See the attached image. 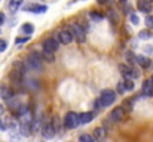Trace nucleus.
Returning <instances> with one entry per match:
<instances>
[{"mask_svg":"<svg viewBox=\"0 0 153 142\" xmlns=\"http://www.w3.org/2000/svg\"><path fill=\"white\" fill-rule=\"evenodd\" d=\"M70 33L79 43H83L86 40V33H85V30L82 28L80 24H76V22L70 24Z\"/></svg>","mask_w":153,"mask_h":142,"instance_id":"f257e3e1","label":"nucleus"},{"mask_svg":"<svg viewBox=\"0 0 153 142\" xmlns=\"http://www.w3.org/2000/svg\"><path fill=\"white\" fill-rule=\"evenodd\" d=\"M114 99H116V93H114V90H110V89H105V90H102L101 92V96H100V104H101V107H108V105H111L113 102H114Z\"/></svg>","mask_w":153,"mask_h":142,"instance_id":"f03ea898","label":"nucleus"},{"mask_svg":"<svg viewBox=\"0 0 153 142\" xmlns=\"http://www.w3.org/2000/svg\"><path fill=\"white\" fill-rule=\"evenodd\" d=\"M27 65H28V68H31V70L40 71V70H42V56H40L37 52H33V53L28 56V59H27Z\"/></svg>","mask_w":153,"mask_h":142,"instance_id":"7ed1b4c3","label":"nucleus"},{"mask_svg":"<svg viewBox=\"0 0 153 142\" xmlns=\"http://www.w3.org/2000/svg\"><path fill=\"white\" fill-rule=\"evenodd\" d=\"M119 70H120V73L123 74L125 79H137V77L140 76V73H138L135 68H132V67H129V65H125V64H120V65H119Z\"/></svg>","mask_w":153,"mask_h":142,"instance_id":"20e7f679","label":"nucleus"},{"mask_svg":"<svg viewBox=\"0 0 153 142\" xmlns=\"http://www.w3.org/2000/svg\"><path fill=\"white\" fill-rule=\"evenodd\" d=\"M77 124H79L77 114L76 113H67L65 117H64V126L67 129H74V127H77Z\"/></svg>","mask_w":153,"mask_h":142,"instance_id":"39448f33","label":"nucleus"},{"mask_svg":"<svg viewBox=\"0 0 153 142\" xmlns=\"http://www.w3.org/2000/svg\"><path fill=\"white\" fill-rule=\"evenodd\" d=\"M58 46H59V43H58V40H55V39H46V40L43 42V50H45V52L55 53V52L58 50Z\"/></svg>","mask_w":153,"mask_h":142,"instance_id":"423d86ee","label":"nucleus"},{"mask_svg":"<svg viewBox=\"0 0 153 142\" xmlns=\"http://www.w3.org/2000/svg\"><path fill=\"white\" fill-rule=\"evenodd\" d=\"M71 40H73V36H71L70 30H62V31H59V34H58V42H59V43L68 45V43H71Z\"/></svg>","mask_w":153,"mask_h":142,"instance_id":"0eeeda50","label":"nucleus"},{"mask_svg":"<svg viewBox=\"0 0 153 142\" xmlns=\"http://www.w3.org/2000/svg\"><path fill=\"white\" fill-rule=\"evenodd\" d=\"M110 118H111V121H122V120L125 118V111H123V108H122V107L114 108V110L110 113Z\"/></svg>","mask_w":153,"mask_h":142,"instance_id":"6e6552de","label":"nucleus"},{"mask_svg":"<svg viewBox=\"0 0 153 142\" xmlns=\"http://www.w3.org/2000/svg\"><path fill=\"white\" fill-rule=\"evenodd\" d=\"M42 135H43V138H46V139H51L55 136V129L52 127V124H45V126H42Z\"/></svg>","mask_w":153,"mask_h":142,"instance_id":"1a4fd4ad","label":"nucleus"},{"mask_svg":"<svg viewBox=\"0 0 153 142\" xmlns=\"http://www.w3.org/2000/svg\"><path fill=\"white\" fill-rule=\"evenodd\" d=\"M77 118H79V124H86L94 120V114L92 113H80L77 116Z\"/></svg>","mask_w":153,"mask_h":142,"instance_id":"9d476101","label":"nucleus"},{"mask_svg":"<svg viewBox=\"0 0 153 142\" xmlns=\"http://www.w3.org/2000/svg\"><path fill=\"white\" fill-rule=\"evenodd\" d=\"M27 10H30L33 13H45L48 10V6H45V4H30L27 7Z\"/></svg>","mask_w":153,"mask_h":142,"instance_id":"9b49d317","label":"nucleus"},{"mask_svg":"<svg viewBox=\"0 0 153 142\" xmlns=\"http://www.w3.org/2000/svg\"><path fill=\"white\" fill-rule=\"evenodd\" d=\"M135 64H138L141 68H147V67H150V59H147L143 55H138V56H135Z\"/></svg>","mask_w":153,"mask_h":142,"instance_id":"f8f14e48","label":"nucleus"},{"mask_svg":"<svg viewBox=\"0 0 153 142\" xmlns=\"http://www.w3.org/2000/svg\"><path fill=\"white\" fill-rule=\"evenodd\" d=\"M143 93L146 96H153V82L152 80H146L143 83Z\"/></svg>","mask_w":153,"mask_h":142,"instance_id":"ddd939ff","label":"nucleus"},{"mask_svg":"<svg viewBox=\"0 0 153 142\" xmlns=\"http://www.w3.org/2000/svg\"><path fill=\"white\" fill-rule=\"evenodd\" d=\"M13 96V93H12V90L7 88V86H0V98H3V99H10Z\"/></svg>","mask_w":153,"mask_h":142,"instance_id":"4468645a","label":"nucleus"},{"mask_svg":"<svg viewBox=\"0 0 153 142\" xmlns=\"http://www.w3.org/2000/svg\"><path fill=\"white\" fill-rule=\"evenodd\" d=\"M137 6H138V9H140L141 12H144V13L150 12V1H147V0H138Z\"/></svg>","mask_w":153,"mask_h":142,"instance_id":"2eb2a0df","label":"nucleus"},{"mask_svg":"<svg viewBox=\"0 0 153 142\" xmlns=\"http://www.w3.org/2000/svg\"><path fill=\"white\" fill-rule=\"evenodd\" d=\"M21 4H22V0H10L9 1V10L10 12H16Z\"/></svg>","mask_w":153,"mask_h":142,"instance_id":"dca6fc26","label":"nucleus"},{"mask_svg":"<svg viewBox=\"0 0 153 142\" xmlns=\"http://www.w3.org/2000/svg\"><path fill=\"white\" fill-rule=\"evenodd\" d=\"M104 136H105V130H104L102 127H97V129L94 130V138H95V139L101 141V139H104Z\"/></svg>","mask_w":153,"mask_h":142,"instance_id":"f3484780","label":"nucleus"},{"mask_svg":"<svg viewBox=\"0 0 153 142\" xmlns=\"http://www.w3.org/2000/svg\"><path fill=\"white\" fill-rule=\"evenodd\" d=\"M122 85H123V89H125V90H132V89H134L132 79H125V82H123Z\"/></svg>","mask_w":153,"mask_h":142,"instance_id":"a211bd4d","label":"nucleus"},{"mask_svg":"<svg viewBox=\"0 0 153 142\" xmlns=\"http://www.w3.org/2000/svg\"><path fill=\"white\" fill-rule=\"evenodd\" d=\"M22 31H24L25 34H30V36H31V34L34 33V27H33L31 24H24V25H22Z\"/></svg>","mask_w":153,"mask_h":142,"instance_id":"6ab92c4d","label":"nucleus"},{"mask_svg":"<svg viewBox=\"0 0 153 142\" xmlns=\"http://www.w3.org/2000/svg\"><path fill=\"white\" fill-rule=\"evenodd\" d=\"M21 133H22L24 136H28V135H30V124L21 123Z\"/></svg>","mask_w":153,"mask_h":142,"instance_id":"aec40b11","label":"nucleus"},{"mask_svg":"<svg viewBox=\"0 0 153 142\" xmlns=\"http://www.w3.org/2000/svg\"><path fill=\"white\" fill-rule=\"evenodd\" d=\"M150 36H152V34H150V31H149V30H143V31H140V33H138V39H141V40H147Z\"/></svg>","mask_w":153,"mask_h":142,"instance_id":"412c9836","label":"nucleus"},{"mask_svg":"<svg viewBox=\"0 0 153 142\" xmlns=\"http://www.w3.org/2000/svg\"><path fill=\"white\" fill-rule=\"evenodd\" d=\"M125 58H126V61H128V64H135V55H134L132 52H126V55H125Z\"/></svg>","mask_w":153,"mask_h":142,"instance_id":"4be33fe9","label":"nucleus"},{"mask_svg":"<svg viewBox=\"0 0 153 142\" xmlns=\"http://www.w3.org/2000/svg\"><path fill=\"white\" fill-rule=\"evenodd\" d=\"M79 142H94V138L91 135H82L79 138Z\"/></svg>","mask_w":153,"mask_h":142,"instance_id":"5701e85b","label":"nucleus"},{"mask_svg":"<svg viewBox=\"0 0 153 142\" xmlns=\"http://www.w3.org/2000/svg\"><path fill=\"white\" fill-rule=\"evenodd\" d=\"M43 56H45V59H46L48 62H52V61H53V55H52L51 52H45V50H43Z\"/></svg>","mask_w":153,"mask_h":142,"instance_id":"b1692460","label":"nucleus"},{"mask_svg":"<svg viewBox=\"0 0 153 142\" xmlns=\"http://www.w3.org/2000/svg\"><path fill=\"white\" fill-rule=\"evenodd\" d=\"M89 15H91V18H92V19H95V21H100V19H102V15H98L95 10H94V12H91Z\"/></svg>","mask_w":153,"mask_h":142,"instance_id":"393cba45","label":"nucleus"},{"mask_svg":"<svg viewBox=\"0 0 153 142\" xmlns=\"http://www.w3.org/2000/svg\"><path fill=\"white\" fill-rule=\"evenodd\" d=\"M28 39H30V36H27V37H18V39L15 40V43H16V45H21V43H25Z\"/></svg>","mask_w":153,"mask_h":142,"instance_id":"a878e982","label":"nucleus"},{"mask_svg":"<svg viewBox=\"0 0 153 142\" xmlns=\"http://www.w3.org/2000/svg\"><path fill=\"white\" fill-rule=\"evenodd\" d=\"M52 127L55 129V132H58V130H59V120H58V117H55V118H53V124H52Z\"/></svg>","mask_w":153,"mask_h":142,"instance_id":"bb28decb","label":"nucleus"},{"mask_svg":"<svg viewBox=\"0 0 153 142\" xmlns=\"http://www.w3.org/2000/svg\"><path fill=\"white\" fill-rule=\"evenodd\" d=\"M129 19H131V22H132L134 25H137V24H140V18H138L137 15H131V18H129Z\"/></svg>","mask_w":153,"mask_h":142,"instance_id":"cd10ccee","label":"nucleus"},{"mask_svg":"<svg viewBox=\"0 0 153 142\" xmlns=\"http://www.w3.org/2000/svg\"><path fill=\"white\" fill-rule=\"evenodd\" d=\"M146 24H147L149 28L153 30V16H147V18H146Z\"/></svg>","mask_w":153,"mask_h":142,"instance_id":"c85d7f7f","label":"nucleus"},{"mask_svg":"<svg viewBox=\"0 0 153 142\" xmlns=\"http://www.w3.org/2000/svg\"><path fill=\"white\" fill-rule=\"evenodd\" d=\"M6 47H7V45H6V42L0 39V52H3V50H6Z\"/></svg>","mask_w":153,"mask_h":142,"instance_id":"c756f323","label":"nucleus"},{"mask_svg":"<svg viewBox=\"0 0 153 142\" xmlns=\"http://www.w3.org/2000/svg\"><path fill=\"white\" fill-rule=\"evenodd\" d=\"M144 52H146V53H152L153 47L152 46H144Z\"/></svg>","mask_w":153,"mask_h":142,"instance_id":"7c9ffc66","label":"nucleus"},{"mask_svg":"<svg viewBox=\"0 0 153 142\" xmlns=\"http://www.w3.org/2000/svg\"><path fill=\"white\" fill-rule=\"evenodd\" d=\"M3 22H4V15L0 12V25H3Z\"/></svg>","mask_w":153,"mask_h":142,"instance_id":"2f4dec72","label":"nucleus"},{"mask_svg":"<svg viewBox=\"0 0 153 142\" xmlns=\"http://www.w3.org/2000/svg\"><path fill=\"white\" fill-rule=\"evenodd\" d=\"M117 89H119V92H123V90H125V89H123V85H122V83H119Z\"/></svg>","mask_w":153,"mask_h":142,"instance_id":"473e14b6","label":"nucleus"},{"mask_svg":"<svg viewBox=\"0 0 153 142\" xmlns=\"http://www.w3.org/2000/svg\"><path fill=\"white\" fill-rule=\"evenodd\" d=\"M4 129H6V126H4V124L0 121V130H4Z\"/></svg>","mask_w":153,"mask_h":142,"instance_id":"72a5a7b5","label":"nucleus"},{"mask_svg":"<svg viewBox=\"0 0 153 142\" xmlns=\"http://www.w3.org/2000/svg\"><path fill=\"white\" fill-rule=\"evenodd\" d=\"M3 111H4V110H3V107L0 105V114H3Z\"/></svg>","mask_w":153,"mask_h":142,"instance_id":"f704fd0d","label":"nucleus"},{"mask_svg":"<svg viewBox=\"0 0 153 142\" xmlns=\"http://www.w3.org/2000/svg\"><path fill=\"white\" fill-rule=\"evenodd\" d=\"M97 1H98V3H104L105 0H97Z\"/></svg>","mask_w":153,"mask_h":142,"instance_id":"c9c22d12","label":"nucleus"},{"mask_svg":"<svg viewBox=\"0 0 153 142\" xmlns=\"http://www.w3.org/2000/svg\"><path fill=\"white\" fill-rule=\"evenodd\" d=\"M147 1H150V3H152V1H153V0H147Z\"/></svg>","mask_w":153,"mask_h":142,"instance_id":"e433bc0d","label":"nucleus"},{"mask_svg":"<svg viewBox=\"0 0 153 142\" xmlns=\"http://www.w3.org/2000/svg\"><path fill=\"white\" fill-rule=\"evenodd\" d=\"M152 82H153V76H152Z\"/></svg>","mask_w":153,"mask_h":142,"instance_id":"4c0bfd02","label":"nucleus"}]
</instances>
